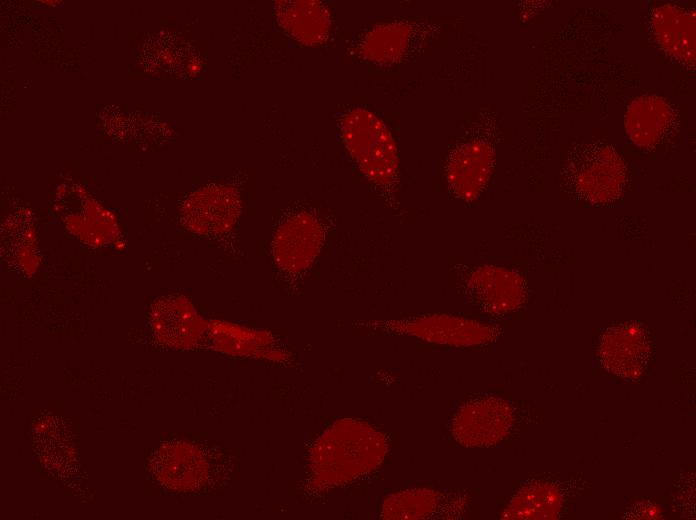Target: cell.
<instances>
[{
  "label": "cell",
  "instance_id": "obj_15",
  "mask_svg": "<svg viewBox=\"0 0 696 520\" xmlns=\"http://www.w3.org/2000/svg\"><path fill=\"white\" fill-rule=\"evenodd\" d=\"M273 8L280 27L298 43L318 46L329 38L331 15L321 1L279 0Z\"/></svg>",
  "mask_w": 696,
  "mask_h": 520
},
{
  "label": "cell",
  "instance_id": "obj_17",
  "mask_svg": "<svg viewBox=\"0 0 696 520\" xmlns=\"http://www.w3.org/2000/svg\"><path fill=\"white\" fill-rule=\"evenodd\" d=\"M158 478L168 487L192 490L206 480L208 465L193 445L173 443L164 446L155 459Z\"/></svg>",
  "mask_w": 696,
  "mask_h": 520
},
{
  "label": "cell",
  "instance_id": "obj_1",
  "mask_svg": "<svg viewBox=\"0 0 696 520\" xmlns=\"http://www.w3.org/2000/svg\"><path fill=\"white\" fill-rule=\"evenodd\" d=\"M387 452L386 437L375 427L359 419H339L309 450L308 485L325 492L348 484L380 467Z\"/></svg>",
  "mask_w": 696,
  "mask_h": 520
},
{
  "label": "cell",
  "instance_id": "obj_2",
  "mask_svg": "<svg viewBox=\"0 0 696 520\" xmlns=\"http://www.w3.org/2000/svg\"><path fill=\"white\" fill-rule=\"evenodd\" d=\"M342 142L364 177L391 204L400 188L397 144L387 125L376 114L354 107L339 120Z\"/></svg>",
  "mask_w": 696,
  "mask_h": 520
},
{
  "label": "cell",
  "instance_id": "obj_8",
  "mask_svg": "<svg viewBox=\"0 0 696 520\" xmlns=\"http://www.w3.org/2000/svg\"><path fill=\"white\" fill-rule=\"evenodd\" d=\"M325 230L312 213L300 211L287 217L274 232L271 253L277 267L289 274L308 269L321 252Z\"/></svg>",
  "mask_w": 696,
  "mask_h": 520
},
{
  "label": "cell",
  "instance_id": "obj_7",
  "mask_svg": "<svg viewBox=\"0 0 696 520\" xmlns=\"http://www.w3.org/2000/svg\"><path fill=\"white\" fill-rule=\"evenodd\" d=\"M494 163L495 148L490 140L473 136L458 142L449 151L444 166L449 192L462 202L475 201L486 188Z\"/></svg>",
  "mask_w": 696,
  "mask_h": 520
},
{
  "label": "cell",
  "instance_id": "obj_18",
  "mask_svg": "<svg viewBox=\"0 0 696 520\" xmlns=\"http://www.w3.org/2000/svg\"><path fill=\"white\" fill-rule=\"evenodd\" d=\"M565 504L563 489L551 481L533 480L521 486L500 513L501 519H556Z\"/></svg>",
  "mask_w": 696,
  "mask_h": 520
},
{
  "label": "cell",
  "instance_id": "obj_6",
  "mask_svg": "<svg viewBox=\"0 0 696 520\" xmlns=\"http://www.w3.org/2000/svg\"><path fill=\"white\" fill-rule=\"evenodd\" d=\"M468 299L482 312L504 316L519 310L528 289L523 275L505 266L483 264L472 269L464 281Z\"/></svg>",
  "mask_w": 696,
  "mask_h": 520
},
{
  "label": "cell",
  "instance_id": "obj_3",
  "mask_svg": "<svg viewBox=\"0 0 696 520\" xmlns=\"http://www.w3.org/2000/svg\"><path fill=\"white\" fill-rule=\"evenodd\" d=\"M620 154L601 141L571 147L561 175L566 190L591 205H607L620 198L628 181Z\"/></svg>",
  "mask_w": 696,
  "mask_h": 520
},
{
  "label": "cell",
  "instance_id": "obj_12",
  "mask_svg": "<svg viewBox=\"0 0 696 520\" xmlns=\"http://www.w3.org/2000/svg\"><path fill=\"white\" fill-rule=\"evenodd\" d=\"M150 322L156 340L177 349L195 347L205 330L194 306L183 296L168 295L155 300Z\"/></svg>",
  "mask_w": 696,
  "mask_h": 520
},
{
  "label": "cell",
  "instance_id": "obj_4",
  "mask_svg": "<svg viewBox=\"0 0 696 520\" xmlns=\"http://www.w3.org/2000/svg\"><path fill=\"white\" fill-rule=\"evenodd\" d=\"M370 326L383 332L454 348L489 344L496 341L501 333L495 325L448 313L376 321Z\"/></svg>",
  "mask_w": 696,
  "mask_h": 520
},
{
  "label": "cell",
  "instance_id": "obj_9",
  "mask_svg": "<svg viewBox=\"0 0 696 520\" xmlns=\"http://www.w3.org/2000/svg\"><path fill=\"white\" fill-rule=\"evenodd\" d=\"M239 192L228 185L214 184L198 189L182 204L181 222L189 231L204 236L228 233L239 219Z\"/></svg>",
  "mask_w": 696,
  "mask_h": 520
},
{
  "label": "cell",
  "instance_id": "obj_16",
  "mask_svg": "<svg viewBox=\"0 0 696 520\" xmlns=\"http://www.w3.org/2000/svg\"><path fill=\"white\" fill-rule=\"evenodd\" d=\"M674 121L672 106L657 95H642L627 106L624 125L630 141L641 149L654 148Z\"/></svg>",
  "mask_w": 696,
  "mask_h": 520
},
{
  "label": "cell",
  "instance_id": "obj_14",
  "mask_svg": "<svg viewBox=\"0 0 696 520\" xmlns=\"http://www.w3.org/2000/svg\"><path fill=\"white\" fill-rule=\"evenodd\" d=\"M650 23L654 37L673 60L689 69L695 68L696 12L674 4L653 8Z\"/></svg>",
  "mask_w": 696,
  "mask_h": 520
},
{
  "label": "cell",
  "instance_id": "obj_10",
  "mask_svg": "<svg viewBox=\"0 0 696 520\" xmlns=\"http://www.w3.org/2000/svg\"><path fill=\"white\" fill-rule=\"evenodd\" d=\"M650 353L647 334L636 322L607 328L598 346V357L603 368L625 380H636L643 374Z\"/></svg>",
  "mask_w": 696,
  "mask_h": 520
},
{
  "label": "cell",
  "instance_id": "obj_13",
  "mask_svg": "<svg viewBox=\"0 0 696 520\" xmlns=\"http://www.w3.org/2000/svg\"><path fill=\"white\" fill-rule=\"evenodd\" d=\"M467 505L464 495H449L433 488H410L389 494L380 516L388 520L455 519Z\"/></svg>",
  "mask_w": 696,
  "mask_h": 520
},
{
  "label": "cell",
  "instance_id": "obj_5",
  "mask_svg": "<svg viewBox=\"0 0 696 520\" xmlns=\"http://www.w3.org/2000/svg\"><path fill=\"white\" fill-rule=\"evenodd\" d=\"M514 412L511 405L497 396L468 400L455 412L450 431L454 440L465 447H489L511 432Z\"/></svg>",
  "mask_w": 696,
  "mask_h": 520
},
{
  "label": "cell",
  "instance_id": "obj_19",
  "mask_svg": "<svg viewBox=\"0 0 696 520\" xmlns=\"http://www.w3.org/2000/svg\"><path fill=\"white\" fill-rule=\"evenodd\" d=\"M632 513L633 518H638V519H655L659 518V507L656 506L653 503L649 502H640L635 505L634 508H632Z\"/></svg>",
  "mask_w": 696,
  "mask_h": 520
},
{
  "label": "cell",
  "instance_id": "obj_11",
  "mask_svg": "<svg viewBox=\"0 0 696 520\" xmlns=\"http://www.w3.org/2000/svg\"><path fill=\"white\" fill-rule=\"evenodd\" d=\"M425 28L414 21L396 20L377 24L356 45L357 55L376 65L400 63L426 37Z\"/></svg>",
  "mask_w": 696,
  "mask_h": 520
}]
</instances>
